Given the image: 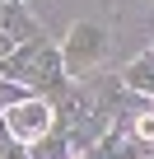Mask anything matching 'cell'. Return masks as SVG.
<instances>
[{
  "mask_svg": "<svg viewBox=\"0 0 154 159\" xmlns=\"http://www.w3.org/2000/svg\"><path fill=\"white\" fill-rule=\"evenodd\" d=\"M10 75H14V80H28V84H51V80H56V56H51L47 47L28 42V52H24V56H14Z\"/></svg>",
  "mask_w": 154,
  "mask_h": 159,
  "instance_id": "obj_1",
  "label": "cell"
},
{
  "mask_svg": "<svg viewBox=\"0 0 154 159\" xmlns=\"http://www.w3.org/2000/svg\"><path fill=\"white\" fill-rule=\"evenodd\" d=\"M98 52H103V33L94 24H80L65 42V70H89L98 61Z\"/></svg>",
  "mask_w": 154,
  "mask_h": 159,
  "instance_id": "obj_2",
  "label": "cell"
},
{
  "mask_svg": "<svg viewBox=\"0 0 154 159\" xmlns=\"http://www.w3.org/2000/svg\"><path fill=\"white\" fill-rule=\"evenodd\" d=\"M47 122H51V112H47L42 103H19V108H10V131L24 136V140H42Z\"/></svg>",
  "mask_w": 154,
  "mask_h": 159,
  "instance_id": "obj_3",
  "label": "cell"
},
{
  "mask_svg": "<svg viewBox=\"0 0 154 159\" xmlns=\"http://www.w3.org/2000/svg\"><path fill=\"white\" fill-rule=\"evenodd\" d=\"M131 84H135V89H154V61H149V56H145V61H135Z\"/></svg>",
  "mask_w": 154,
  "mask_h": 159,
  "instance_id": "obj_4",
  "label": "cell"
},
{
  "mask_svg": "<svg viewBox=\"0 0 154 159\" xmlns=\"http://www.w3.org/2000/svg\"><path fill=\"white\" fill-rule=\"evenodd\" d=\"M10 136H14V131L0 122V159H14V154H10Z\"/></svg>",
  "mask_w": 154,
  "mask_h": 159,
  "instance_id": "obj_5",
  "label": "cell"
},
{
  "mask_svg": "<svg viewBox=\"0 0 154 159\" xmlns=\"http://www.w3.org/2000/svg\"><path fill=\"white\" fill-rule=\"evenodd\" d=\"M135 131H140L145 140H154V117H140V126H135Z\"/></svg>",
  "mask_w": 154,
  "mask_h": 159,
  "instance_id": "obj_6",
  "label": "cell"
},
{
  "mask_svg": "<svg viewBox=\"0 0 154 159\" xmlns=\"http://www.w3.org/2000/svg\"><path fill=\"white\" fill-rule=\"evenodd\" d=\"M5 52H10V38H5V33H0V56H5Z\"/></svg>",
  "mask_w": 154,
  "mask_h": 159,
  "instance_id": "obj_7",
  "label": "cell"
}]
</instances>
